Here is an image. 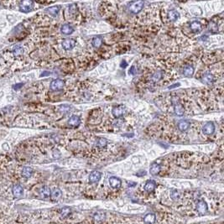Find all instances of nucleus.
<instances>
[{"instance_id": "obj_1", "label": "nucleus", "mask_w": 224, "mask_h": 224, "mask_svg": "<svg viewBox=\"0 0 224 224\" xmlns=\"http://www.w3.org/2000/svg\"><path fill=\"white\" fill-rule=\"evenodd\" d=\"M144 3L143 1H135L131 2L130 4L129 5V10L133 13H139L143 8Z\"/></svg>"}, {"instance_id": "obj_2", "label": "nucleus", "mask_w": 224, "mask_h": 224, "mask_svg": "<svg viewBox=\"0 0 224 224\" xmlns=\"http://www.w3.org/2000/svg\"><path fill=\"white\" fill-rule=\"evenodd\" d=\"M34 8V2L30 0L22 1L19 4V10L22 13H29Z\"/></svg>"}, {"instance_id": "obj_3", "label": "nucleus", "mask_w": 224, "mask_h": 224, "mask_svg": "<svg viewBox=\"0 0 224 224\" xmlns=\"http://www.w3.org/2000/svg\"><path fill=\"white\" fill-rule=\"evenodd\" d=\"M65 86V83L61 79H56L50 82V87L52 91H61Z\"/></svg>"}, {"instance_id": "obj_4", "label": "nucleus", "mask_w": 224, "mask_h": 224, "mask_svg": "<svg viewBox=\"0 0 224 224\" xmlns=\"http://www.w3.org/2000/svg\"><path fill=\"white\" fill-rule=\"evenodd\" d=\"M76 40L74 39H66L64 40L62 42V47L63 49H65L66 50H72L76 45Z\"/></svg>"}, {"instance_id": "obj_5", "label": "nucleus", "mask_w": 224, "mask_h": 224, "mask_svg": "<svg viewBox=\"0 0 224 224\" xmlns=\"http://www.w3.org/2000/svg\"><path fill=\"white\" fill-rule=\"evenodd\" d=\"M125 112V107L123 106V105H119V106L115 107H113L112 110V115L115 117V118H120L122 117Z\"/></svg>"}, {"instance_id": "obj_6", "label": "nucleus", "mask_w": 224, "mask_h": 224, "mask_svg": "<svg viewBox=\"0 0 224 224\" xmlns=\"http://www.w3.org/2000/svg\"><path fill=\"white\" fill-rule=\"evenodd\" d=\"M215 131V126L212 122H207L203 127V133L206 135H211Z\"/></svg>"}, {"instance_id": "obj_7", "label": "nucleus", "mask_w": 224, "mask_h": 224, "mask_svg": "<svg viewBox=\"0 0 224 224\" xmlns=\"http://www.w3.org/2000/svg\"><path fill=\"white\" fill-rule=\"evenodd\" d=\"M101 177H102V174L100 173L99 171L94 170L93 172H91V174L89 175V181L91 183H93V184L98 183L101 180Z\"/></svg>"}, {"instance_id": "obj_8", "label": "nucleus", "mask_w": 224, "mask_h": 224, "mask_svg": "<svg viewBox=\"0 0 224 224\" xmlns=\"http://www.w3.org/2000/svg\"><path fill=\"white\" fill-rule=\"evenodd\" d=\"M109 185L113 189H119L121 187V185H122V181L118 177L112 176V177L109 178Z\"/></svg>"}, {"instance_id": "obj_9", "label": "nucleus", "mask_w": 224, "mask_h": 224, "mask_svg": "<svg viewBox=\"0 0 224 224\" xmlns=\"http://www.w3.org/2000/svg\"><path fill=\"white\" fill-rule=\"evenodd\" d=\"M173 105H174V110L176 115H183L184 113V108L183 106L181 104V102L178 100H174L173 101Z\"/></svg>"}, {"instance_id": "obj_10", "label": "nucleus", "mask_w": 224, "mask_h": 224, "mask_svg": "<svg viewBox=\"0 0 224 224\" xmlns=\"http://www.w3.org/2000/svg\"><path fill=\"white\" fill-rule=\"evenodd\" d=\"M80 124H81V119L76 115H73V116H71V118H69L68 124L71 127H74V128L78 127L80 125Z\"/></svg>"}, {"instance_id": "obj_11", "label": "nucleus", "mask_w": 224, "mask_h": 224, "mask_svg": "<svg viewBox=\"0 0 224 224\" xmlns=\"http://www.w3.org/2000/svg\"><path fill=\"white\" fill-rule=\"evenodd\" d=\"M50 194H51V191L48 187H41L40 190V196L44 199H47L50 197Z\"/></svg>"}, {"instance_id": "obj_12", "label": "nucleus", "mask_w": 224, "mask_h": 224, "mask_svg": "<svg viewBox=\"0 0 224 224\" xmlns=\"http://www.w3.org/2000/svg\"><path fill=\"white\" fill-rule=\"evenodd\" d=\"M24 193V189L20 185H14L13 187V194L15 197H20L23 196Z\"/></svg>"}, {"instance_id": "obj_13", "label": "nucleus", "mask_w": 224, "mask_h": 224, "mask_svg": "<svg viewBox=\"0 0 224 224\" xmlns=\"http://www.w3.org/2000/svg\"><path fill=\"white\" fill-rule=\"evenodd\" d=\"M196 210L201 214H204L207 211V204L204 201H199L196 205Z\"/></svg>"}, {"instance_id": "obj_14", "label": "nucleus", "mask_w": 224, "mask_h": 224, "mask_svg": "<svg viewBox=\"0 0 224 224\" xmlns=\"http://www.w3.org/2000/svg\"><path fill=\"white\" fill-rule=\"evenodd\" d=\"M73 31H74V28L71 25H69V24H65V25H63L62 26H61V32L62 33L63 35H68L72 34Z\"/></svg>"}, {"instance_id": "obj_15", "label": "nucleus", "mask_w": 224, "mask_h": 224, "mask_svg": "<svg viewBox=\"0 0 224 224\" xmlns=\"http://www.w3.org/2000/svg\"><path fill=\"white\" fill-rule=\"evenodd\" d=\"M191 29L194 33L197 34L200 33L202 30V25L200 23L199 21H193L191 23Z\"/></svg>"}, {"instance_id": "obj_16", "label": "nucleus", "mask_w": 224, "mask_h": 224, "mask_svg": "<svg viewBox=\"0 0 224 224\" xmlns=\"http://www.w3.org/2000/svg\"><path fill=\"white\" fill-rule=\"evenodd\" d=\"M149 172L152 175H159V173L160 172V165L157 163H153L150 165V169H149Z\"/></svg>"}, {"instance_id": "obj_17", "label": "nucleus", "mask_w": 224, "mask_h": 224, "mask_svg": "<svg viewBox=\"0 0 224 224\" xmlns=\"http://www.w3.org/2000/svg\"><path fill=\"white\" fill-rule=\"evenodd\" d=\"M156 217L153 213H149L143 218V222L145 224H154L155 222Z\"/></svg>"}, {"instance_id": "obj_18", "label": "nucleus", "mask_w": 224, "mask_h": 224, "mask_svg": "<svg viewBox=\"0 0 224 224\" xmlns=\"http://www.w3.org/2000/svg\"><path fill=\"white\" fill-rule=\"evenodd\" d=\"M156 187V184L155 181H148L146 182V184H145V186H144V190L147 191V192H152V191H154V190L155 189Z\"/></svg>"}, {"instance_id": "obj_19", "label": "nucleus", "mask_w": 224, "mask_h": 224, "mask_svg": "<svg viewBox=\"0 0 224 224\" xmlns=\"http://www.w3.org/2000/svg\"><path fill=\"white\" fill-rule=\"evenodd\" d=\"M60 9H61V7L60 6H53L50 7V8H47L45 9V11L48 13L50 15H51V16L56 17V15L58 14L59 11H60Z\"/></svg>"}, {"instance_id": "obj_20", "label": "nucleus", "mask_w": 224, "mask_h": 224, "mask_svg": "<svg viewBox=\"0 0 224 224\" xmlns=\"http://www.w3.org/2000/svg\"><path fill=\"white\" fill-rule=\"evenodd\" d=\"M190 128V123L186 120H181L178 124V129L181 132H185Z\"/></svg>"}, {"instance_id": "obj_21", "label": "nucleus", "mask_w": 224, "mask_h": 224, "mask_svg": "<svg viewBox=\"0 0 224 224\" xmlns=\"http://www.w3.org/2000/svg\"><path fill=\"white\" fill-rule=\"evenodd\" d=\"M33 175V169L29 167V166H25L22 170V176H24L25 178H30Z\"/></svg>"}, {"instance_id": "obj_22", "label": "nucleus", "mask_w": 224, "mask_h": 224, "mask_svg": "<svg viewBox=\"0 0 224 224\" xmlns=\"http://www.w3.org/2000/svg\"><path fill=\"white\" fill-rule=\"evenodd\" d=\"M50 196H51L52 200H54V201H56V200L60 199V198H61V191L60 189H58V188L54 189V190L51 191Z\"/></svg>"}, {"instance_id": "obj_23", "label": "nucleus", "mask_w": 224, "mask_h": 224, "mask_svg": "<svg viewBox=\"0 0 224 224\" xmlns=\"http://www.w3.org/2000/svg\"><path fill=\"white\" fill-rule=\"evenodd\" d=\"M178 18H179V13L177 11L172 9V10H170L168 12V19L170 21H175V20H177Z\"/></svg>"}, {"instance_id": "obj_24", "label": "nucleus", "mask_w": 224, "mask_h": 224, "mask_svg": "<svg viewBox=\"0 0 224 224\" xmlns=\"http://www.w3.org/2000/svg\"><path fill=\"white\" fill-rule=\"evenodd\" d=\"M194 67H193L192 66H188L187 67H185L184 69V71H183V74L185 76H187V77H191V76L194 73Z\"/></svg>"}, {"instance_id": "obj_25", "label": "nucleus", "mask_w": 224, "mask_h": 224, "mask_svg": "<svg viewBox=\"0 0 224 224\" xmlns=\"http://www.w3.org/2000/svg\"><path fill=\"white\" fill-rule=\"evenodd\" d=\"M92 44L93 45L94 47L98 48V47H100L102 44V39L101 36H96L93 39V41H92Z\"/></svg>"}, {"instance_id": "obj_26", "label": "nucleus", "mask_w": 224, "mask_h": 224, "mask_svg": "<svg viewBox=\"0 0 224 224\" xmlns=\"http://www.w3.org/2000/svg\"><path fill=\"white\" fill-rule=\"evenodd\" d=\"M202 81L206 84H210L213 81V76L210 73H206L202 77Z\"/></svg>"}, {"instance_id": "obj_27", "label": "nucleus", "mask_w": 224, "mask_h": 224, "mask_svg": "<svg viewBox=\"0 0 224 224\" xmlns=\"http://www.w3.org/2000/svg\"><path fill=\"white\" fill-rule=\"evenodd\" d=\"M105 218V213L102 212H98L94 215V219L97 222H102Z\"/></svg>"}, {"instance_id": "obj_28", "label": "nucleus", "mask_w": 224, "mask_h": 224, "mask_svg": "<svg viewBox=\"0 0 224 224\" xmlns=\"http://www.w3.org/2000/svg\"><path fill=\"white\" fill-rule=\"evenodd\" d=\"M107 144V140L104 138H99L98 139V142H97V145L99 147V148H104L106 147V145Z\"/></svg>"}, {"instance_id": "obj_29", "label": "nucleus", "mask_w": 224, "mask_h": 224, "mask_svg": "<svg viewBox=\"0 0 224 224\" xmlns=\"http://www.w3.org/2000/svg\"><path fill=\"white\" fill-rule=\"evenodd\" d=\"M162 78V73L161 71H157L155 74L153 75L152 76V80L154 81H160Z\"/></svg>"}, {"instance_id": "obj_30", "label": "nucleus", "mask_w": 224, "mask_h": 224, "mask_svg": "<svg viewBox=\"0 0 224 224\" xmlns=\"http://www.w3.org/2000/svg\"><path fill=\"white\" fill-rule=\"evenodd\" d=\"M170 196H171V198L173 200H177L180 196V192L177 190H173L170 193Z\"/></svg>"}, {"instance_id": "obj_31", "label": "nucleus", "mask_w": 224, "mask_h": 224, "mask_svg": "<svg viewBox=\"0 0 224 224\" xmlns=\"http://www.w3.org/2000/svg\"><path fill=\"white\" fill-rule=\"evenodd\" d=\"M61 215H62L63 217H67L69 214L71 213V209L68 208V207H65V208H62L61 209Z\"/></svg>"}, {"instance_id": "obj_32", "label": "nucleus", "mask_w": 224, "mask_h": 224, "mask_svg": "<svg viewBox=\"0 0 224 224\" xmlns=\"http://www.w3.org/2000/svg\"><path fill=\"white\" fill-rule=\"evenodd\" d=\"M23 52V49H22V47H20V46H16L14 49H13V53L15 54V55H19L20 53H22Z\"/></svg>"}, {"instance_id": "obj_33", "label": "nucleus", "mask_w": 224, "mask_h": 224, "mask_svg": "<svg viewBox=\"0 0 224 224\" xmlns=\"http://www.w3.org/2000/svg\"><path fill=\"white\" fill-rule=\"evenodd\" d=\"M127 66H128V63L126 61H122V62L120 63V66L122 67V68H125V67H127Z\"/></svg>"}, {"instance_id": "obj_34", "label": "nucleus", "mask_w": 224, "mask_h": 224, "mask_svg": "<svg viewBox=\"0 0 224 224\" xmlns=\"http://www.w3.org/2000/svg\"><path fill=\"white\" fill-rule=\"evenodd\" d=\"M24 85V83H19V84H16V85H14L13 86V88L15 89V90H18L19 88H21V87Z\"/></svg>"}, {"instance_id": "obj_35", "label": "nucleus", "mask_w": 224, "mask_h": 224, "mask_svg": "<svg viewBox=\"0 0 224 224\" xmlns=\"http://www.w3.org/2000/svg\"><path fill=\"white\" fill-rule=\"evenodd\" d=\"M129 74H131V75L135 74V67H134V66H132V67L130 68V70H129Z\"/></svg>"}, {"instance_id": "obj_36", "label": "nucleus", "mask_w": 224, "mask_h": 224, "mask_svg": "<svg viewBox=\"0 0 224 224\" xmlns=\"http://www.w3.org/2000/svg\"><path fill=\"white\" fill-rule=\"evenodd\" d=\"M180 86V83H176V84H175V85H172V86H170V89H173L175 88V87H179Z\"/></svg>"}, {"instance_id": "obj_37", "label": "nucleus", "mask_w": 224, "mask_h": 224, "mask_svg": "<svg viewBox=\"0 0 224 224\" xmlns=\"http://www.w3.org/2000/svg\"><path fill=\"white\" fill-rule=\"evenodd\" d=\"M135 185H136L135 183H132V184L129 183V187H134V186H135Z\"/></svg>"}]
</instances>
